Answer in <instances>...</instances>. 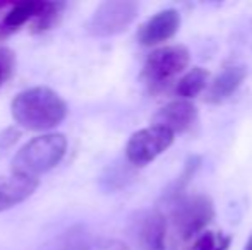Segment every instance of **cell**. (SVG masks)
<instances>
[{"mask_svg": "<svg viewBox=\"0 0 252 250\" xmlns=\"http://www.w3.org/2000/svg\"><path fill=\"white\" fill-rule=\"evenodd\" d=\"M10 113L23 129L47 132L65 120L67 103L50 87L34 86L16 94L10 103Z\"/></svg>", "mask_w": 252, "mask_h": 250, "instance_id": "obj_1", "label": "cell"}, {"mask_svg": "<svg viewBox=\"0 0 252 250\" xmlns=\"http://www.w3.org/2000/svg\"><path fill=\"white\" fill-rule=\"evenodd\" d=\"M67 151V139L63 134H43L28 140L12 158V175L24 178H36L53 170L62 161Z\"/></svg>", "mask_w": 252, "mask_h": 250, "instance_id": "obj_2", "label": "cell"}, {"mask_svg": "<svg viewBox=\"0 0 252 250\" xmlns=\"http://www.w3.org/2000/svg\"><path fill=\"white\" fill-rule=\"evenodd\" d=\"M139 12V3L132 0H106L98 5L90 21L86 31L93 38H110L120 34L134 23Z\"/></svg>", "mask_w": 252, "mask_h": 250, "instance_id": "obj_3", "label": "cell"}, {"mask_svg": "<svg viewBox=\"0 0 252 250\" xmlns=\"http://www.w3.org/2000/svg\"><path fill=\"white\" fill-rule=\"evenodd\" d=\"M190 62L189 50L182 45L163 47L151 52L143 69V77L151 91H159L180 72L187 69Z\"/></svg>", "mask_w": 252, "mask_h": 250, "instance_id": "obj_4", "label": "cell"}, {"mask_svg": "<svg viewBox=\"0 0 252 250\" xmlns=\"http://www.w3.org/2000/svg\"><path fill=\"white\" fill-rule=\"evenodd\" d=\"M215 218V206L208 195H192L177 199L172 214L173 230L182 242L197 238Z\"/></svg>", "mask_w": 252, "mask_h": 250, "instance_id": "obj_5", "label": "cell"}, {"mask_svg": "<svg viewBox=\"0 0 252 250\" xmlns=\"http://www.w3.org/2000/svg\"><path fill=\"white\" fill-rule=\"evenodd\" d=\"M173 139H175V134L159 125L137 130L127 140V161L134 167H146L172 146Z\"/></svg>", "mask_w": 252, "mask_h": 250, "instance_id": "obj_6", "label": "cell"}, {"mask_svg": "<svg viewBox=\"0 0 252 250\" xmlns=\"http://www.w3.org/2000/svg\"><path fill=\"white\" fill-rule=\"evenodd\" d=\"M180 28V14L175 9H165L156 12L137 31V41L143 47H155L168 41L177 34Z\"/></svg>", "mask_w": 252, "mask_h": 250, "instance_id": "obj_7", "label": "cell"}, {"mask_svg": "<svg viewBox=\"0 0 252 250\" xmlns=\"http://www.w3.org/2000/svg\"><path fill=\"white\" fill-rule=\"evenodd\" d=\"M197 120V110L190 101L177 100L163 107L158 113L153 117V125L165 127L173 134L186 132Z\"/></svg>", "mask_w": 252, "mask_h": 250, "instance_id": "obj_8", "label": "cell"}, {"mask_svg": "<svg viewBox=\"0 0 252 250\" xmlns=\"http://www.w3.org/2000/svg\"><path fill=\"white\" fill-rule=\"evenodd\" d=\"M247 69L244 65H228L213 79L206 91L204 101L211 105H220L228 100L246 81Z\"/></svg>", "mask_w": 252, "mask_h": 250, "instance_id": "obj_9", "label": "cell"}, {"mask_svg": "<svg viewBox=\"0 0 252 250\" xmlns=\"http://www.w3.org/2000/svg\"><path fill=\"white\" fill-rule=\"evenodd\" d=\"M166 238H168V221L161 211H151L143 218L139 226L141 250H166Z\"/></svg>", "mask_w": 252, "mask_h": 250, "instance_id": "obj_10", "label": "cell"}, {"mask_svg": "<svg viewBox=\"0 0 252 250\" xmlns=\"http://www.w3.org/2000/svg\"><path fill=\"white\" fill-rule=\"evenodd\" d=\"M40 185L36 178H24L17 175L0 177V213L19 206L26 199H30L34 190Z\"/></svg>", "mask_w": 252, "mask_h": 250, "instance_id": "obj_11", "label": "cell"}, {"mask_svg": "<svg viewBox=\"0 0 252 250\" xmlns=\"http://www.w3.org/2000/svg\"><path fill=\"white\" fill-rule=\"evenodd\" d=\"M43 3L45 2H41V0H28V2L14 3L2 21V26H0L2 34L12 33V31L19 29L21 26H24L28 21L34 19L43 9Z\"/></svg>", "mask_w": 252, "mask_h": 250, "instance_id": "obj_12", "label": "cell"}, {"mask_svg": "<svg viewBox=\"0 0 252 250\" xmlns=\"http://www.w3.org/2000/svg\"><path fill=\"white\" fill-rule=\"evenodd\" d=\"M208 83H209V70L202 69V67H194V69H190L177 83L175 93L182 100L189 101L192 98H196L199 93H202L206 89V86H208Z\"/></svg>", "mask_w": 252, "mask_h": 250, "instance_id": "obj_13", "label": "cell"}, {"mask_svg": "<svg viewBox=\"0 0 252 250\" xmlns=\"http://www.w3.org/2000/svg\"><path fill=\"white\" fill-rule=\"evenodd\" d=\"M63 9H65V3H62V2H45L43 9H41L40 14L33 19L31 33L40 34V33H47V31L53 29V28L60 23V19H62Z\"/></svg>", "mask_w": 252, "mask_h": 250, "instance_id": "obj_14", "label": "cell"}, {"mask_svg": "<svg viewBox=\"0 0 252 250\" xmlns=\"http://www.w3.org/2000/svg\"><path fill=\"white\" fill-rule=\"evenodd\" d=\"M232 238L220 231H202L194 240L190 250H228Z\"/></svg>", "mask_w": 252, "mask_h": 250, "instance_id": "obj_15", "label": "cell"}, {"mask_svg": "<svg viewBox=\"0 0 252 250\" xmlns=\"http://www.w3.org/2000/svg\"><path fill=\"white\" fill-rule=\"evenodd\" d=\"M199 165H201L199 156H190L189 160H187V163H186V167H184L180 177L175 180V184H172V190L166 192V197H168V199H179V195L184 192V189L187 187V184H189L190 177L197 171Z\"/></svg>", "mask_w": 252, "mask_h": 250, "instance_id": "obj_16", "label": "cell"}, {"mask_svg": "<svg viewBox=\"0 0 252 250\" xmlns=\"http://www.w3.org/2000/svg\"><path fill=\"white\" fill-rule=\"evenodd\" d=\"M16 69V55L9 48H0V86L12 76Z\"/></svg>", "mask_w": 252, "mask_h": 250, "instance_id": "obj_17", "label": "cell"}, {"mask_svg": "<svg viewBox=\"0 0 252 250\" xmlns=\"http://www.w3.org/2000/svg\"><path fill=\"white\" fill-rule=\"evenodd\" d=\"M79 250H129L124 242L112 240V238H100V240L88 242V244L81 245Z\"/></svg>", "mask_w": 252, "mask_h": 250, "instance_id": "obj_18", "label": "cell"}, {"mask_svg": "<svg viewBox=\"0 0 252 250\" xmlns=\"http://www.w3.org/2000/svg\"><path fill=\"white\" fill-rule=\"evenodd\" d=\"M21 137V130L16 129V127H7L0 132V154L7 153L14 144L19 140Z\"/></svg>", "mask_w": 252, "mask_h": 250, "instance_id": "obj_19", "label": "cell"}, {"mask_svg": "<svg viewBox=\"0 0 252 250\" xmlns=\"http://www.w3.org/2000/svg\"><path fill=\"white\" fill-rule=\"evenodd\" d=\"M244 250H252V233H251V237H249V240H247L246 249H244Z\"/></svg>", "mask_w": 252, "mask_h": 250, "instance_id": "obj_20", "label": "cell"}]
</instances>
